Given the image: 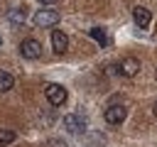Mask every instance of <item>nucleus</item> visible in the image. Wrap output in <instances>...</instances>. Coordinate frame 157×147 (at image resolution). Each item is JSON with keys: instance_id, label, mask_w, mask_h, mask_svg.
Returning a JSON list of instances; mask_svg holds the SVG:
<instances>
[{"instance_id": "423d86ee", "label": "nucleus", "mask_w": 157, "mask_h": 147, "mask_svg": "<svg viewBox=\"0 0 157 147\" xmlns=\"http://www.w3.org/2000/svg\"><path fill=\"white\" fill-rule=\"evenodd\" d=\"M20 54L25 56V59H39L42 56V44L37 42V39H22V44H20Z\"/></svg>"}, {"instance_id": "2eb2a0df", "label": "nucleus", "mask_w": 157, "mask_h": 147, "mask_svg": "<svg viewBox=\"0 0 157 147\" xmlns=\"http://www.w3.org/2000/svg\"><path fill=\"white\" fill-rule=\"evenodd\" d=\"M152 113H155V118H157V103H155V108H152Z\"/></svg>"}, {"instance_id": "39448f33", "label": "nucleus", "mask_w": 157, "mask_h": 147, "mask_svg": "<svg viewBox=\"0 0 157 147\" xmlns=\"http://www.w3.org/2000/svg\"><path fill=\"white\" fill-rule=\"evenodd\" d=\"M118 71H120V76L132 78V76H137V74H140V61H137L135 56H123V59H120V64H118Z\"/></svg>"}, {"instance_id": "4468645a", "label": "nucleus", "mask_w": 157, "mask_h": 147, "mask_svg": "<svg viewBox=\"0 0 157 147\" xmlns=\"http://www.w3.org/2000/svg\"><path fill=\"white\" fill-rule=\"evenodd\" d=\"M39 2H42V5H54L56 0H39Z\"/></svg>"}, {"instance_id": "dca6fc26", "label": "nucleus", "mask_w": 157, "mask_h": 147, "mask_svg": "<svg viewBox=\"0 0 157 147\" xmlns=\"http://www.w3.org/2000/svg\"><path fill=\"white\" fill-rule=\"evenodd\" d=\"M0 42H2V37H0Z\"/></svg>"}, {"instance_id": "0eeeda50", "label": "nucleus", "mask_w": 157, "mask_h": 147, "mask_svg": "<svg viewBox=\"0 0 157 147\" xmlns=\"http://www.w3.org/2000/svg\"><path fill=\"white\" fill-rule=\"evenodd\" d=\"M66 47H69V37H66L61 29H52V49H54L56 54H64Z\"/></svg>"}, {"instance_id": "20e7f679", "label": "nucleus", "mask_w": 157, "mask_h": 147, "mask_svg": "<svg viewBox=\"0 0 157 147\" xmlns=\"http://www.w3.org/2000/svg\"><path fill=\"white\" fill-rule=\"evenodd\" d=\"M125 115H128V108H125V105H118V103L108 105L105 113H103V118H105L108 125H120V123L125 120Z\"/></svg>"}, {"instance_id": "6e6552de", "label": "nucleus", "mask_w": 157, "mask_h": 147, "mask_svg": "<svg viewBox=\"0 0 157 147\" xmlns=\"http://www.w3.org/2000/svg\"><path fill=\"white\" fill-rule=\"evenodd\" d=\"M132 20H135V24H137L140 29H145V27L152 22V15H150V10H147V7H142V5H140V7H135V10H132Z\"/></svg>"}, {"instance_id": "1a4fd4ad", "label": "nucleus", "mask_w": 157, "mask_h": 147, "mask_svg": "<svg viewBox=\"0 0 157 147\" xmlns=\"http://www.w3.org/2000/svg\"><path fill=\"white\" fill-rule=\"evenodd\" d=\"M88 34H91L101 47H105V44H108V34H105V29H103V27H91V29H88Z\"/></svg>"}, {"instance_id": "ddd939ff", "label": "nucleus", "mask_w": 157, "mask_h": 147, "mask_svg": "<svg viewBox=\"0 0 157 147\" xmlns=\"http://www.w3.org/2000/svg\"><path fill=\"white\" fill-rule=\"evenodd\" d=\"M52 145L54 147H66V142H59V140H52Z\"/></svg>"}, {"instance_id": "9b49d317", "label": "nucleus", "mask_w": 157, "mask_h": 147, "mask_svg": "<svg viewBox=\"0 0 157 147\" xmlns=\"http://www.w3.org/2000/svg\"><path fill=\"white\" fill-rule=\"evenodd\" d=\"M25 17H27L25 7H15V10H10V22H12V24H22Z\"/></svg>"}, {"instance_id": "9d476101", "label": "nucleus", "mask_w": 157, "mask_h": 147, "mask_svg": "<svg viewBox=\"0 0 157 147\" xmlns=\"http://www.w3.org/2000/svg\"><path fill=\"white\" fill-rule=\"evenodd\" d=\"M12 86H15V78H12V74H10V71H0V93L10 91Z\"/></svg>"}, {"instance_id": "f257e3e1", "label": "nucleus", "mask_w": 157, "mask_h": 147, "mask_svg": "<svg viewBox=\"0 0 157 147\" xmlns=\"http://www.w3.org/2000/svg\"><path fill=\"white\" fill-rule=\"evenodd\" d=\"M59 20H61V15L56 10H37L34 17H32L34 27H54Z\"/></svg>"}, {"instance_id": "7ed1b4c3", "label": "nucleus", "mask_w": 157, "mask_h": 147, "mask_svg": "<svg viewBox=\"0 0 157 147\" xmlns=\"http://www.w3.org/2000/svg\"><path fill=\"white\" fill-rule=\"evenodd\" d=\"M61 125H64V130H66V132H74V135H81V132L86 130V118H81L78 113H69V115H64V120H61Z\"/></svg>"}, {"instance_id": "f8f14e48", "label": "nucleus", "mask_w": 157, "mask_h": 147, "mask_svg": "<svg viewBox=\"0 0 157 147\" xmlns=\"http://www.w3.org/2000/svg\"><path fill=\"white\" fill-rule=\"evenodd\" d=\"M15 130H0V145H10V142H15Z\"/></svg>"}, {"instance_id": "f03ea898", "label": "nucleus", "mask_w": 157, "mask_h": 147, "mask_svg": "<svg viewBox=\"0 0 157 147\" xmlns=\"http://www.w3.org/2000/svg\"><path fill=\"white\" fill-rule=\"evenodd\" d=\"M44 96H47V100H49L52 105H64V103H66V88H64L61 83H47Z\"/></svg>"}]
</instances>
